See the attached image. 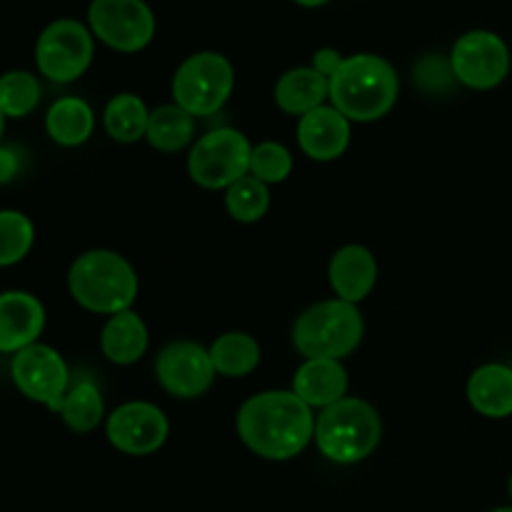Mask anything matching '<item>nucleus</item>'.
I'll return each instance as SVG.
<instances>
[{
    "mask_svg": "<svg viewBox=\"0 0 512 512\" xmlns=\"http://www.w3.org/2000/svg\"><path fill=\"white\" fill-rule=\"evenodd\" d=\"M238 433L260 458L290 460L315 438V418L310 405L295 393L270 390L245 400L238 413Z\"/></svg>",
    "mask_w": 512,
    "mask_h": 512,
    "instance_id": "nucleus-1",
    "label": "nucleus"
},
{
    "mask_svg": "<svg viewBox=\"0 0 512 512\" xmlns=\"http://www.w3.org/2000/svg\"><path fill=\"white\" fill-rule=\"evenodd\" d=\"M398 73L380 55L360 53L343 60L330 78V100L348 120L370 123L393 110L398 100Z\"/></svg>",
    "mask_w": 512,
    "mask_h": 512,
    "instance_id": "nucleus-2",
    "label": "nucleus"
},
{
    "mask_svg": "<svg viewBox=\"0 0 512 512\" xmlns=\"http://www.w3.org/2000/svg\"><path fill=\"white\" fill-rule=\"evenodd\" d=\"M68 288L75 303L90 313L115 315L130 310L138 298V275L123 255L88 250L70 265Z\"/></svg>",
    "mask_w": 512,
    "mask_h": 512,
    "instance_id": "nucleus-3",
    "label": "nucleus"
},
{
    "mask_svg": "<svg viewBox=\"0 0 512 512\" xmlns=\"http://www.w3.org/2000/svg\"><path fill=\"white\" fill-rule=\"evenodd\" d=\"M383 425L378 410L360 398H343L315 420V443L323 458L338 465H353L368 458L380 443Z\"/></svg>",
    "mask_w": 512,
    "mask_h": 512,
    "instance_id": "nucleus-4",
    "label": "nucleus"
},
{
    "mask_svg": "<svg viewBox=\"0 0 512 512\" xmlns=\"http://www.w3.org/2000/svg\"><path fill=\"white\" fill-rule=\"evenodd\" d=\"M363 340V315L353 303L325 300L298 318L293 343L305 358L340 360L353 353Z\"/></svg>",
    "mask_w": 512,
    "mask_h": 512,
    "instance_id": "nucleus-5",
    "label": "nucleus"
},
{
    "mask_svg": "<svg viewBox=\"0 0 512 512\" xmlns=\"http://www.w3.org/2000/svg\"><path fill=\"white\" fill-rule=\"evenodd\" d=\"M233 65L220 53H195L178 68L173 78L175 105L188 110L193 118L215 115L233 93Z\"/></svg>",
    "mask_w": 512,
    "mask_h": 512,
    "instance_id": "nucleus-6",
    "label": "nucleus"
},
{
    "mask_svg": "<svg viewBox=\"0 0 512 512\" xmlns=\"http://www.w3.org/2000/svg\"><path fill=\"white\" fill-rule=\"evenodd\" d=\"M250 155L253 145L240 130H210L190 150L188 173L200 188H230L240 178L250 175Z\"/></svg>",
    "mask_w": 512,
    "mask_h": 512,
    "instance_id": "nucleus-7",
    "label": "nucleus"
},
{
    "mask_svg": "<svg viewBox=\"0 0 512 512\" xmlns=\"http://www.w3.org/2000/svg\"><path fill=\"white\" fill-rule=\"evenodd\" d=\"M35 63L43 78L73 83L93 63V33L80 20H53L35 43Z\"/></svg>",
    "mask_w": 512,
    "mask_h": 512,
    "instance_id": "nucleus-8",
    "label": "nucleus"
},
{
    "mask_svg": "<svg viewBox=\"0 0 512 512\" xmlns=\"http://www.w3.org/2000/svg\"><path fill=\"white\" fill-rule=\"evenodd\" d=\"M90 33L118 53H138L153 40L155 15L145 0H93Z\"/></svg>",
    "mask_w": 512,
    "mask_h": 512,
    "instance_id": "nucleus-9",
    "label": "nucleus"
},
{
    "mask_svg": "<svg viewBox=\"0 0 512 512\" xmlns=\"http://www.w3.org/2000/svg\"><path fill=\"white\" fill-rule=\"evenodd\" d=\"M10 378L25 398L48 405L53 413H60L65 393L70 390V373L63 355L43 343H35L13 355Z\"/></svg>",
    "mask_w": 512,
    "mask_h": 512,
    "instance_id": "nucleus-10",
    "label": "nucleus"
},
{
    "mask_svg": "<svg viewBox=\"0 0 512 512\" xmlns=\"http://www.w3.org/2000/svg\"><path fill=\"white\" fill-rule=\"evenodd\" d=\"M450 68L455 78L468 88H498L510 73V50L498 33L470 30L453 45Z\"/></svg>",
    "mask_w": 512,
    "mask_h": 512,
    "instance_id": "nucleus-11",
    "label": "nucleus"
},
{
    "mask_svg": "<svg viewBox=\"0 0 512 512\" xmlns=\"http://www.w3.org/2000/svg\"><path fill=\"white\" fill-rule=\"evenodd\" d=\"M105 433H108L110 445L120 453L150 455L163 448L168 440V418L158 405L135 400L110 413Z\"/></svg>",
    "mask_w": 512,
    "mask_h": 512,
    "instance_id": "nucleus-12",
    "label": "nucleus"
},
{
    "mask_svg": "<svg viewBox=\"0 0 512 512\" xmlns=\"http://www.w3.org/2000/svg\"><path fill=\"white\" fill-rule=\"evenodd\" d=\"M160 385L175 398H198L213 385L215 368L210 353L190 340H178L163 348L155 363Z\"/></svg>",
    "mask_w": 512,
    "mask_h": 512,
    "instance_id": "nucleus-13",
    "label": "nucleus"
},
{
    "mask_svg": "<svg viewBox=\"0 0 512 512\" xmlns=\"http://www.w3.org/2000/svg\"><path fill=\"white\" fill-rule=\"evenodd\" d=\"M45 328V308L25 290L0 293V353H20L38 343Z\"/></svg>",
    "mask_w": 512,
    "mask_h": 512,
    "instance_id": "nucleus-14",
    "label": "nucleus"
},
{
    "mask_svg": "<svg viewBox=\"0 0 512 512\" xmlns=\"http://www.w3.org/2000/svg\"><path fill=\"white\" fill-rule=\"evenodd\" d=\"M298 143L308 158L320 160V163L340 158L350 143L348 118L340 110L320 105L300 118Z\"/></svg>",
    "mask_w": 512,
    "mask_h": 512,
    "instance_id": "nucleus-15",
    "label": "nucleus"
},
{
    "mask_svg": "<svg viewBox=\"0 0 512 512\" xmlns=\"http://www.w3.org/2000/svg\"><path fill=\"white\" fill-rule=\"evenodd\" d=\"M330 285L345 303H360L370 295L378 280V263L363 245H348L330 260Z\"/></svg>",
    "mask_w": 512,
    "mask_h": 512,
    "instance_id": "nucleus-16",
    "label": "nucleus"
},
{
    "mask_svg": "<svg viewBox=\"0 0 512 512\" xmlns=\"http://www.w3.org/2000/svg\"><path fill=\"white\" fill-rule=\"evenodd\" d=\"M348 373L340 360L310 358L298 368L293 380V393L310 408H330L345 398Z\"/></svg>",
    "mask_w": 512,
    "mask_h": 512,
    "instance_id": "nucleus-17",
    "label": "nucleus"
},
{
    "mask_svg": "<svg viewBox=\"0 0 512 512\" xmlns=\"http://www.w3.org/2000/svg\"><path fill=\"white\" fill-rule=\"evenodd\" d=\"M468 400L485 418L512 415V368L500 363L483 365L468 380Z\"/></svg>",
    "mask_w": 512,
    "mask_h": 512,
    "instance_id": "nucleus-18",
    "label": "nucleus"
},
{
    "mask_svg": "<svg viewBox=\"0 0 512 512\" xmlns=\"http://www.w3.org/2000/svg\"><path fill=\"white\" fill-rule=\"evenodd\" d=\"M100 348L105 358L115 365H133L148 350V328L133 310L110 315L100 335Z\"/></svg>",
    "mask_w": 512,
    "mask_h": 512,
    "instance_id": "nucleus-19",
    "label": "nucleus"
},
{
    "mask_svg": "<svg viewBox=\"0 0 512 512\" xmlns=\"http://www.w3.org/2000/svg\"><path fill=\"white\" fill-rule=\"evenodd\" d=\"M330 98V80L315 68H293L275 85V103L290 115H308Z\"/></svg>",
    "mask_w": 512,
    "mask_h": 512,
    "instance_id": "nucleus-20",
    "label": "nucleus"
},
{
    "mask_svg": "<svg viewBox=\"0 0 512 512\" xmlns=\"http://www.w3.org/2000/svg\"><path fill=\"white\" fill-rule=\"evenodd\" d=\"M93 128V108L83 98H75V95L55 100L50 105L48 115H45V130L53 138V143L63 145V148L83 145L93 135Z\"/></svg>",
    "mask_w": 512,
    "mask_h": 512,
    "instance_id": "nucleus-21",
    "label": "nucleus"
},
{
    "mask_svg": "<svg viewBox=\"0 0 512 512\" xmlns=\"http://www.w3.org/2000/svg\"><path fill=\"white\" fill-rule=\"evenodd\" d=\"M215 373L225 378H245L260 363V345L248 333H225L210 345Z\"/></svg>",
    "mask_w": 512,
    "mask_h": 512,
    "instance_id": "nucleus-22",
    "label": "nucleus"
},
{
    "mask_svg": "<svg viewBox=\"0 0 512 512\" xmlns=\"http://www.w3.org/2000/svg\"><path fill=\"white\" fill-rule=\"evenodd\" d=\"M195 135V118L180 105H160L150 113L148 120V143L163 153L183 150Z\"/></svg>",
    "mask_w": 512,
    "mask_h": 512,
    "instance_id": "nucleus-23",
    "label": "nucleus"
},
{
    "mask_svg": "<svg viewBox=\"0 0 512 512\" xmlns=\"http://www.w3.org/2000/svg\"><path fill=\"white\" fill-rule=\"evenodd\" d=\"M148 120V108H145L143 100L133 93L115 95V98H110V103L105 105V130H108L110 138L118 140V143H135V140L145 138V133H148Z\"/></svg>",
    "mask_w": 512,
    "mask_h": 512,
    "instance_id": "nucleus-24",
    "label": "nucleus"
},
{
    "mask_svg": "<svg viewBox=\"0 0 512 512\" xmlns=\"http://www.w3.org/2000/svg\"><path fill=\"white\" fill-rule=\"evenodd\" d=\"M103 398L100 390L90 380H80L65 393L63 405H60V418L75 433H90L103 420Z\"/></svg>",
    "mask_w": 512,
    "mask_h": 512,
    "instance_id": "nucleus-25",
    "label": "nucleus"
},
{
    "mask_svg": "<svg viewBox=\"0 0 512 512\" xmlns=\"http://www.w3.org/2000/svg\"><path fill=\"white\" fill-rule=\"evenodd\" d=\"M40 103V83L28 70H8L0 75V113L5 118H25Z\"/></svg>",
    "mask_w": 512,
    "mask_h": 512,
    "instance_id": "nucleus-26",
    "label": "nucleus"
},
{
    "mask_svg": "<svg viewBox=\"0 0 512 512\" xmlns=\"http://www.w3.org/2000/svg\"><path fill=\"white\" fill-rule=\"evenodd\" d=\"M225 205L238 223H258L268 213L270 190L255 175H245L238 183L230 185L225 193Z\"/></svg>",
    "mask_w": 512,
    "mask_h": 512,
    "instance_id": "nucleus-27",
    "label": "nucleus"
},
{
    "mask_svg": "<svg viewBox=\"0 0 512 512\" xmlns=\"http://www.w3.org/2000/svg\"><path fill=\"white\" fill-rule=\"evenodd\" d=\"M35 228L20 210H0V268L18 265L30 253Z\"/></svg>",
    "mask_w": 512,
    "mask_h": 512,
    "instance_id": "nucleus-28",
    "label": "nucleus"
},
{
    "mask_svg": "<svg viewBox=\"0 0 512 512\" xmlns=\"http://www.w3.org/2000/svg\"><path fill=\"white\" fill-rule=\"evenodd\" d=\"M290 173H293V155L288 153L285 145L273 143V140L255 145L253 155H250V175L270 185L283 183Z\"/></svg>",
    "mask_w": 512,
    "mask_h": 512,
    "instance_id": "nucleus-29",
    "label": "nucleus"
},
{
    "mask_svg": "<svg viewBox=\"0 0 512 512\" xmlns=\"http://www.w3.org/2000/svg\"><path fill=\"white\" fill-rule=\"evenodd\" d=\"M343 60L345 58L335 48H323L313 55V68L330 80L335 73H338V68L343 65Z\"/></svg>",
    "mask_w": 512,
    "mask_h": 512,
    "instance_id": "nucleus-30",
    "label": "nucleus"
},
{
    "mask_svg": "<svg viewBox=\"0 0 512 512\" xmlns=\"http://www.w3.org/2000/svg\"><path fill=\"white\" fill-rule=\"evenodd\" d=\"M18 170H20L18 153H15L13 148H5V145H0V185L10 183V180L18 175Z\"/></svg>",
    "mask_w": 512,
    "mask_h": 512,
    "instance_id": "nucleus-31",
    "label": "nucleus"
},
{
    "mask_svg": "<svg viewBox=\"0 0 512 512\" xmlns=\"http://www.w3.org/2000/svg\"><path fill=\"white\" fill-rule=\"evenodd\" d=\"M293 3L303 5V8H320V5L330 3V0H293Z\"/></svg>",
    "mask_w": 512,
    "mask_h": 512,
    "instance_id": "nucleus-32",
    "label": "nucleus"
},
{
    "mask_svg": "<svg viewBox=\"0 0 512 512\" xmlns=\"http://www.w3.org/2000/svg\"><path fill=\"white\" fill-rule=\"evenodd\" d=\"M5 120H8V118H5V115L0 113V140H3V133H5Z\"/></svg>",
    "mask_w": 512,
    "mask_h": 512,
    "instance_id": "nucleus-33",
    "label": "nucleus"
},
{
    "mask_svg": "<svg viewBox=\"0 0 512 512\" xmlns=\"http://www.w3.org/2000/svg\"><path fill=\"white\" fill-rule=\"evenodd\" d=\"M490 512H512V508H495V510H490Z\"/></svg>",
    "mask_w": 512,
    "mask_h": 512,
    "instance_id": "nucleus-34",
    "label": "nucleus"
},
{
    "mask_svg": "<svg viewBox=\"0 0 512 512\" xmlns=\"http://www.w3.org/2000/svg\"><path fill=\"white\" fill-rule=\"evenodd\" d=\"M508 493H510V500H512V475H510V480H508Z\"/></svg>",
    "mask_w": 512,
    "mask_h": 512,
    "instance_id": "nucleus-35",
    "label": "nucleus"
}]
</instances>
